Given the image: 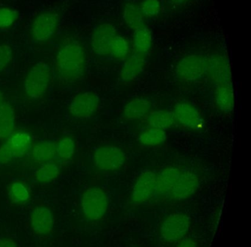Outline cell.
Listing matches in <instances>:
<instances>
[{"mask_svg":"<svg viewBox=\"0 0 251 247\" xmlns=\"http://www.w3.org/2000/svg\"><path fill=\"white\" fill-rule=\"evenodd\" d=\"M206 68L207 58L200 54H189L176 66V76L181 82H196L206 74Z\"/></svg>","mask_w":251,"mask_h":247,"instance_id":"8992f818","label":"cell"},{"mask_svg":"<svg viewBox=\"0 0 251 247\" xmlns=\"http://www.w3.org/2000/svg\"><path fill=\"white\" fill-rule=\"evenodd\" d=\"M99 102V97L95 93H80L73 98L69 110L71 116L76 119H89L96 113Z\"/></svg>","mask_w":251,"mask_h":247,"instance_id":"30bf717a","label":"cell"},{"mask_svg":"<svg viewBox=\"0 0 251 247\" xmlns=\"http://www.w3.org/2000/svg\"><path fill=\"white\" fill-rule=\"evenodd\" d=\"M55 157V144L50 141H39L35 144L30 152V158L37 164L52 161Z\"/></svg>","mask_w":251,"mask_h":247,"instance_id":"44dd1931","label":"cell"},{"mask_svg":"<svg viewBox=\"0 0 251 247\" xmlns=\"http://www.w3.org/2000/svg\"><path fill=\"white\" fill-rule=\"evenodd\" d=\"M109 199L106 193L102 188L92 187L82 194L80 207L82 213L86 219L97 221L102 219L108 211Z\"/></svg>","mask_w":251,"mask_h":247,"instance_id":"7a4b0ae2","label":"cell"},{"mask_svg":"<svg viewBox=\"0 0 251 247\" xmlns=\"http://www.w3.org/2000/svg\"><path fill=\"white\" fill-rule=\"evenodd\" d=\"M139 9L145 17L155 18L161 12V2L159 0H144Z\"/></svg>","mask_w":251,"mask_h":247,"instance_id":"4dcf8cb0","label":"cell"},{"mask_svg":"<svg viewBox=\"0 0 251 247\" xmlns=\"http://www.w3.org/2000/svg\"><path fill=\"white\" fill-rule=\"evenodd\" d=\"M86 61V52L80 43L72 40L63 44L55 57V72L58 80L72 84L81 79Z\"/></svg>","mask_w":251,"mask_h":247,"instance_id":"6da1fadb","label":"cell"},{"mask_svg":"<svg viewBox=\"0 0 251 247\" xmlns=\"http://www.w3.org/2000/svg\"><path fill=\"white\" fill-rule=\"evenodd\" d=\"M200 179L198 175L192 171L182 170L181 173L169 194L172 199L183 201L196 193L199 188Z\"/></svg>","mask_w":251,"mask_h":247,"instance_id":"8fae6325","label":"cell"},{"mask_svg":"<svg viewBox=\"0 0 251 247\" xmlns=\"http://www.w3.org/2000/svg\"><path fill=\"white\" fill-rule=\"evenodd\" d=\"M152 104L145 98H135L125 106L123 117L127 120H138L150 113Z\"/></svg>","mask_w":251,"mask_h":247,"instance_id":"d6986e66","label":"cell"},{"mask_svg":"<svg viewBox=\"0 0 251 247\" xmlns=\"http://www.w3.org/2000/svg\"><path fill=\"white\" fill-rule=\"evenodd\" d=\"M206 74L214 85L232 83L228 59L221 54H214L207 58Z\"/></svg>","mask_w":251,"mask_h":247,"instance_id":"4fadbf2b","label":"cell"},{"mask_svg":"<svg viewBox=\"0 0 251 247\" xmlns=\"http://www.w3.org/2000/svg\"><path fill=\"white\" fill-rule=\"evenodd\" d=\"M8 194L11 201L17 204L27 202L30 197L27 187L21 182H15L11 184Z\"/></svg>","mask_w":251,"mask_h":247,"instance_id":"f1b7e54d","label":"cell"},{"mask_svg":"<svg viewBox=\"0 0 251 247\" xmlns=\"http://www.w3.org/2000/svg\"><path fill=\"white\" fill-rule=\"evenodd\" d=\"M181 172L180 168L175 166H170L161 170L156 175V185L154 196L158 197H168Z\"/></svg>","mask_w":251,"mask_h":247,"instance_id":"2e32d148","label":"cell"},{"mask_svg":"<svg viewBox=\"0 0 251 247\" xmlns=\"http://www.w3.org/2000/svg\"><path fill=\"white\" fill-rule=\"evenodd\" d=\"M19 18L17 10L7 6H0V30H5L14 26Z\"/></svg>","mask_w":251,"mask_h":247,"instance_id":"f546056e","label":"cell"},{"mask_svg":"<svg viewBox=\"0 0 251 247\" xmlns=\"http://www.w3.org/2000/svg\"><path fill=\"white\" fill-rule=\"evenodd\" d=\"M32 147L31 135L26 131L13 132L0 147V165H6L14 159L25 155Z\"/></svg>","mask_w":251,"mask_h":247,"instance_id":"3957f363","label":"cell"},{"mask_svg":"<svg viewBox=\"0 0 251 247\" xmlns=\"http://www.w3.org/2000/svg\"><path fill=\"white\" fill-rule=\"evenodd\" d=\"M50 82V69L45 62H39L30 69L25 79L26 94L33 100L42 99Z\"/></svg>","mask_w":251,"mask_h":247,"instance_id":"277c9868","label":"cell"},{"mask_svg":"<svg viewBox=\"0 0 251 247\" xmlns=\"http://www.w3.org/2000/svg\"><path fill=\"white\" fill-rule=\"evenodd\" d=\"M60 173V168L56 163L50 161L44 163L35 172V179L40 183L52 182L58 177Z\"/></svg>","mask_w":251,"mask_h":247,"instance_id":"484cf974","label":"cell"},{"mask_svg":"<svg viewBox=\"0 0 251 247\" xmlns=\"http://www.w3.org/2000/svg\"><path fill=\"white\" fill-rule=\"evenodd\" d=\"M0 247H18L17 243L11 238L0 239Z\"/></svg>","mask_w":251,"mask_h":247,"instance_id":"836d02e7","label":"cell"},{"mask_svg":"<svg viewBox=\"0 0 251 247\" xmlns=\"http://www.w3.org/2000/svg\"><path fill=\"white\" fill-rule=\"evenodd\" d=\"M123 19L126 25L133 30L145 25L140 9L133 3L126 4L123 12Z\"/></svg>","mask_w":251,"mask_h":247,"instance_id":"d4e9b609","label":"cell"},{"mask_svg":"<svg viewBox=\"0 0 251 247\" xmlns=\"http://www.w3.org/2000/svg\"><path fill=\"white\" fill-rule=\"evenodd\" d=\"M61 16L55 10L38 13L30 25V35L36 43H44L52 38L59 27Z\"/></svg>","mask_w":251,"mask_h":247,"instance_id":"5b68a950","label":"cell"},{"mask_svg":"<svg viewBox=\"0 0 251 247\" xmlns=\"http://www.w3.org/2000/svg\"><path fill=\"white\" fill-rule=\"evenodd\" d=\"M152 44V32L148 26L143 25L135 29L133 33V47L135 52L147 56Z\"/></svg>","mask_w":251,"mask_h":247,"instance_id":"7402d4cb","label":"cell"},{"mask_svg":"<svg viewBox=\"0 0 251 247\" xmlns=\"http://www.w3.org/2000/svg\"><path fill=\"white\" fill-rule=\"evenodd\" d=\"M13 49L8 44L0 45V72L5 70L13 60Z\"/></svg>","mask_w":251,"mask_h":247,"instance_id":"1f68e13d","label":"cell"},{"mask_svg":"<svg viewBox=\"0 0 251 247\" xmlns=\"http://www.w3.org/2000/svg\"><path fill=\"white\" fill-rule=\"evenodd\" d=\"M214 97L217 107L222 111L229 113L234 108V92L232 83L216 85Z\"/></svg>","mask_w":251,"mask_h":247,"instance_id":"ac0fdd59","label":"cell"},{"mask_svg":"<svg viewBox=\"0 0 251 247\" xmlns=\"http://www.w3.org/2000/svg\"><path fill=\"white\" fill-rule=\"evenodd\" d=\"M147 56L134 52L125 61L120 73L121 82L134 80L143 72L146 64Z\"/></svg>","mask_w":251,"mask_h":247,"instance_id":"e0dca14e","label":"cell"},{"mask_svg":"<svg viewBox=\"0 0 251 247\" xmlns=\"http://www.w3.org/2000/svg\"><path fill=\"white\" fill-rule=\"evenodd\" d=\"M188 1H189V0H170L172 4L175 6L181 5V4L187 2Z\"/></svg>","mask_w":251,"mask_h":247,"instance_id":"e575fe53","label":"cell"},{"mask_svg":"<svg viewBox=\"0 0 251 247\" xmlns=\"http://www.w3.org/2000/svg\"><path fill=\"white\" fill-rule=\"evenodd\" d=\"M167 139V134L163 129L150 126L139 135V141L142 145L155 147L164 144Z\"/></svg>","mask_w":251,"mask_h":247,"instance_id":"cb8c5ba5","label":"cell"},{"mask_svg":"<svg viewBox=\"0 0 251 247\" xmlns=\"http://www.w3.org/2000/svg\"><path fill=\"white\" fill-rule=\"evenodd\" d=\"M30 224L33 232L37 235L50 233L55 225V218L50 209L39 206L33 209L30 217Z\"/></svg>","mask_w":251,"mask_h":247,"instance_id":"9a60e30c","label":"cell"},{"mask_svg":"<svg viewBox=\"0 0 251 247\" xmlns=\"http://www.w3.org/2000/svg\"><path fill=\"white\" fill-rule=\"evenodd\" d=\"M15 127V112L8 102L0 105V140L6 139L14 132Z\"/></svg>","mask_w":251,"mask_h":247,"instance_id":"ffe728a7","label":"cell"},{"mask_svg":"<svg viewBox=\"0 0 251 247\" xmlns=\"http://www.w3.org/2000/svg\"><path fill=\"white\" fill-rule=\"evenodd\" d=\"M176 122L173 112L165 110L150 113L148 117V123L150 126L163 130L173 127L176 125Z\"/></svg>","mask_w":251,"mask_h":247,"instance_id":"603a6c76","label":"cell"},{"mask_svg":"<svg viewBox=\"0 0 251 247\" xmlns=\"http://www.w3.org/2000/svg\"><path fill=\"white\" fill-rule=\"evenodd\" d=\"M75 144L70 137L61 138L55 144V156L61 161L71 160L75 154Z\"/></svg>","mask_w":251,"mask_h":247,"instance_id":"83f0119b","label":"cell"},{"mask_svg":"<svg viewBox=\"0 0 251 247\" xmlns=\"http://www.w3.org/2000/svg\"><path fill=\"white\" fill-rule=\"evenodd\" d=\"M190 218L184 213H172L164 219L160 228L161 238L168 243H176L186 236L190 228Z\"/></svg>","mask_w":251,"mask_h":247,"instance_id":"52a82bcc","label":"cell"},{"mask_svg":"<svg viewBox=\"0 0 251 247\" xmlns=\"http://www.w3.org/2000/svg\"><path fill=\"white\" fill-rule=\"evenodd\" d=\"M129 53V44L127 40L121 35L114 37L109 49V57L116 60H124Z\"/></svg>","mask_w":251,"mask_h":247,"instance_id":"4316f807","label":"cell"},{"mask_svg":"<svg viewBox=\"0 0 251 247\" xmlns=\"http://www.w3.org/2000/svg\"><path fill=\"white\" fill-rule=\"evenodd\" d=\"M173 113L176 121L188 129H198L203 126L202 116L192 103L179 101L175 106Z\"/></svg>","mask_w":251,"mask_h":247,"instance_id":"5bb4252c","label":"cell"},{"mask_svg":"<svg viewBox=\"0 0 251 247\" xmlns=\"http://www.w3.org/2000/svg\"><path fill=\"white\" fill-rule=\"evenodd\" d=\"M126 156L124 151L114 145H104L97 148L94 154V163L100 170L114 172L125 164Z\"/></svg>","mask_w":251,"mask_h":247,"instance_id":"ba28073f","label":"cell"},{"mask_svg":"<svg viewBox=\"0 0 251 247\" xmlns=\"http://www.w3.org/2000/svg\"><path fill=\"white\" fill-rule=\"evenodd\" d=\"M156 185V173L151 170H145L140 173L130 195V200L134 204H145L155 194Z\"/></svg>","mask_w":251,"mask_h":247,"instance_id":"9c48e42d","label":"cell"},{"mask_svg":"<svg viewBox=\"0 0 251 247\" xmlns=\"http://www.w3.org/2000/svg\"><path fill=\"white\" fill-rule=\"evenodd\" d=\"M176 247H198V244L193 238H183L179 241L178 244Z\"/></svg>","mask_w":251,"mask_h":247,"instance_id":"d6a6232c","label":"cell"},{"mask_svg":"<svg viewBox=\"0 0 251 247\" xmlns=\"http://www.w3.org/2000/svg\"><path fill=\"white\" fill-rule=\"evenodd\" d=\"M117 29L111 24H101L95 28L91 38V46L95 54L101 57H109V49Z\"/></svg>","mask_w":251,"mask_h":247,"instance_id":"7c38bea8","label":"cell"},{"mask_svg":"<svg viewBox=\"0 0 251 247\" xmlns=\"http://www.w3.org/2000/svg\"><path fill=\"white\" fill-rule=\"evenodd\" d=\"M4 102V94L1 90H0V105L2 103Z\"/></svg>","mask_w":251,"mask_h":247,"instance_id":"d590c367","label":"cell"}]
</instances>
